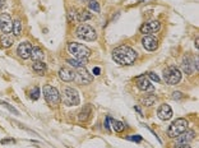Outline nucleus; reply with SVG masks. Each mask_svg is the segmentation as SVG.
<instances>
[{"label":"nucleus","instance_id":"f257e3e1","mask_svg":"<svg viewBox=\"0 0 199 148\" xmlns=\"http://www.w3.org/2000/svg\"><path fill=\"white\" fill-rule=\"evenodd\" d=\"M137 53L126 45H121L112 51V59L120 65H130L137 60Z\"/></svg>","mask_w":199,"mask_h":148},{"label":"nucleus","instance_id":"f03ea898","mask_svg":"<svg viewBox=\"0 0 199 148\" xmlns=\"http://www.w3.org/2000/svg\"><path fill=\"white\" fill-rule=\"evenodd\" d=\"M60 101L65 106H77L79 105V94L72 87H64L62 94H60Z\"/></svg>","mask_w":199,"mask_h":148},{"label":"nucleus","instance_id":"7ed1b4c3","mask_svg":"<svg viewBox=\"0 0 199 148\" xmlns=\"http://www.w3.org/2000/svg\"><path fill=\"white\" fill-rule=\"evenodd\" d=\"M42 93H44V97H45V101L49 103L50 106H56L59 105L60 102V93L59 91L53 86H49V84H45L44 88H42Z\"/></svg>","mask_w":199,"mask_h":148},{"label":"nucleus","instance_id":"20e7f679","mask_svg":"<svg viewBox=\"0 0 199 148\" xmlns=\"http://www.w3.org/2000/svg\"><path fill=\"white\" fill-rule=\"evenodd\" d=\"M188 129V120L186 119H176L175 121H172V124L167 129V134L170 138H176L181 133H184Z\"/></svg>","mask_w":199,"mask_h":148},{"label":"nucleus","instance_id":"39448f33","mask_svg":"<svg viewBox=\"0 0 199 148\" xmlns=\"http://www.w3.org/2000/svg\"><path fill=\"white\" fill-rule=\"evenodd\" d=\"M68 49L70 51V54L75 56V59H87L91 55V50L82 45V43H77V42H69Z\"/></svg>","mask_w":199,"mask_h":148},{"label":"nucleus","instance_id":"423d86ee","mask_svg":"<svg viewBox=\"0 0 199 148\" xmlns=\"http://www.w3.org/2000/svg\"><path fill=\"white\" fill-rule=\"evenodd\" d=\"M75 34L78 38L81 40H86V41H94L97 38V33L91 26L88 24H81L79 27L77 28Z\"/></svg>","mask_w":199,"mask_h":148},{"label":"nucleus","instance_id":"0eeeda50","mask_svg":"<svg viewBox=\"0 0 199 148\" xmlns=\"http://www.w3.org/2000/svg\"><path fill=\"white\" fill-rule=\"evenodd\" d=\"M181 79V72L176 66H169L163 70V81L167 84H176Z\"/></svg>","mask_w":199,"mask_h":148},{"label":"nucleus","instance_id":"6e6552de","mask_svg":"<svg viewBox=\"0 0 199 148\" xmlns=\"http://www.w3.org/2000/svg\"><path fill=\"white\" fill-rule=\"evenodd\" d=\"M13 30V19L8 13L0 14V31L3 34H9Z\"/></svg>","mask_w":199,"mask_h":148},{"label":"nucleus","instance_id":"1a4fd4ad","mask_svg":"<svg viewBox=\"0 0 199 148\" xmlns=\"http://www.w3.org/2000/svg\"><path fill=\"white\" fill-rule=\"evenodd\" d=\"M74 81L79 84H90L93 81V77L86 70V68H78L75 72V78Z\"/></svg>","mask_w":199,"mask_h":148},{"label":"nucleus","instance_id":"9d476101","mask_svg":"<svg viewBox=\"0 0 199 148\" xmlns=\"http://www.w3.org/2000/svg\"><path fill=\"white\" fill-rule=\"evenodd\" d=\"M183 69L186 74H193L198 69V60L192 56H185L183 60Z\"/></svg>","mask_w":199,"mask_h":148},{"label":"nucleus","instance_id":"9b49d317","mask_svg":"<svg viewBox=\"0 0 199 148\" xmlns=\"http://www.w3.org/2000/svg\"><path fill=\"white\" fill-rule=\"evenodd\" d=\"M161 28V23L158 21H151V22H145L141 26V32L144 34H149V33H156L158 32Z\"/></svg>","mask_w":199,"mask_h":148},{"label":"nucleus","instance_id":"f8f14e48","mask_svg":"<svg viewBox=\"0 0 199 148\" xmlns=\"http://www.w3.org/2000/svg\"><path fill=\"white\" fill-rule=\"evenodd\" d=\"M137 87L143 92H153L154 87L151 84V81L147 78V75H139L137 78Z\"/></svg>","mask_w":199,"mask_h":148},{"label":"nucleus","instance_id":"ddd939ff","mask_svg":"<svg viewBox=\"0 0 199 148\" xmlns=\"http://www.w3.org/2000/svg\"><path fill=\"white\" fill-rule=\"evenodd\" d=\"M32 45H31V42L28 41H24L22 43H19V46L18 49H17V54H18L22 59H30L31 58V51H32Z\"/></svg>","mask_w":199,"mask_h":148},{"label":"nucleus","instance_id":"4468645a","mask_svg":"<svg viewBox=\"0 0 199 148\" xmlns=\"http://www.w3.org/2000/svg\"><path fill=\"white\" fill-rule=\"evenodd\" d=\"M142 43H143V47L148 51H154L158 47V41L153 36H151V34H145V36L142 38Z\"/></svg>","mask_w":199,"mask_h":148},{"label":"nucleus","instance_id":"2eb2a0df","mask_svg":"<svg viewBox=\"0 0 199 148\" xmlns=\"http://www.w3.org/2000/svg\"><path fill=\"white\" fill-rule=\"evenodd\" d=\"M194 138H195V132L194 130H185L184 133H181L180 135L176 137V141L180 144H189Z\"/></svg>","mask_w":199,"mask_h":148},{"label":"nucleus","instance_id":"dca6fc26","mask_svg":"<svg viewBox=\"0 0 199 148\" xmlns=\"http://www.w3.org/2000/svg\"><path fill=\"white\" fill-rule=\"evenodd\" d=\"M157 116L163 121L171 119L172 118V109L167 105V103H163V105H161L157 110Z\"/></svg>","mask_w":199,"mask_h":148},{"label":"nucleus","instance_id":"f3484780","mask_svg":"<svg viewBox=\"0 0 199 148\" xmlns=\"http://www.w3.org/2000/svg\"><path fill=\"white\" fill-rule=\"evenodd\" d=\"M59 77L63 82H73L75 78V73L69 68H62L59 70Z\"/></svg>","mask_w":199,"mask_h":148},{"label":"nucleus","instance_id":"a211bd4d","mask_svg":"<svg viewBox=\"0 0 199 148\" xmlns=\"http://www.w3.org/2000/svg\"><path fill=\"white\" fill-rule=\"evenodd\" d=\"M45 58V54L44 51H42L41 47H32V51H31V59L33 62H42Z\"/></svg>","mask_w":199,"mask_h":148},{"label":"nucleus","instance_id":"6ab92c4d","mask_svg":"<svg viewBox=\"0 0 199 148\" xmlns=\"http://www.w3.org/2000/svg\"><path fill=\"white\" fill-rule=\"evenodd\" d=\"M13 45V37H10L9 34H2L0 36V46L8 49Z\"/></svg>","mask_w":199,"mask_h":148},{"label":"nucleus","instance_id":"aec40b11","mask_svg":"<svg viewBox=\"0 0 199 148\" xmlns=\"http://www.w3.org/2000/svg\"><path fill=\"white\" fill-rule=\"evenodd\" d=\"M32 69L34 72H36L37 74L42 75L45 72H46V64L44 62H33L32 64Z\"/></svg>","mask_w":199,"mask_h":148},{"label":"nucleus","instance_id":"412c9836","mask_svg":"<svg viewBox=\"0 0 199 148\" xmlns=\"http://www.w3.org/2000/svg\"><path fill=\"white\" fill-rule=\"evenodd\" d=\"M22 31H23V24H22V22L19 19H15L13 22V30H12L13 34H14L15 37H19L21 34H22Z\"/></svg>","mask_w":199,"mask_h":148},{"label":"nucleus","instance_id":"4be33fe9","mask_svg":"<svg viewBox=\"0 0 199 148\" xmlns=\"http://www.w3.org/2000/svg\"><path fill=\"white\" fill-rule=\"evenodd\" d=\"M68 63L73 65L75 69L78 68H84L86 65H87V59H69Z\"/></svg>","mask_w":199,"mask_h":148},{"label":"nucleus","instance_id":"5701e85b","mask_svg":"<svg viewBox=\"0 0 199 148\" xmlns=\"http://www.w3.org/2000/svg\"><path fill=\"white\" fill-rule=\"evenodd\" d=\"M110 123L112 124V128H114V130L116 133H123L125 130V124L121 123V121L119 120H114V119H110Z\"/></svg>","mask_w":199,"mask_h":148},{"label":"nucleus","instance_id":"b1692460","mask_svg":"<svg viewBox=\"0 0 199 148\" xmlns=\"http://www.w3.org/2000/svg\"><path fill=\"white\" fill-rule=\"evenodd\" d=\"M90 114H91V106L87 105L86 107H83V110L79 112V120H81V121H86V120L88 119Z\"/></svg>","mask_w":199,"mask_h":148},{"label":"nucleus","instance_id":"393cba45","mask_svg":"<svg viewBox=\"0 0 199 148\" xmlns=\"http://www.w3.org/2000/svg\"><path fill=\"white\" fill-rule=\"evenodd\" d=\"M156 101H157L156 96H145V97H143L141 100V102L143 103L144 106H152V105H154Z\"/></svg>","mask_w":199,"mask_h":148},{"label":"nucleus","instance_id":"a878e982","mask_svg":"<svg viewBox=\"0 0 199 148\" xmlns=\"http://www.w3.org/2000/svg\"><path fill=\"white\" fill-rule=\"evenodd\" d=\"M92 18V14L90 13V10H83L82 13L78 14V21L79 22H86V21H90Z\"/></svg>","mask_w":199,"mask_h":148},{"label":"nucleus","instance_id":"bb28decb","mask_svg":"<svg viewBox=\"0 0 199 148\" xmlns=\"http://www.w3.org/2000/svg\"><path fill=\"white\" fill-rule=\"evenodd\" d=\"M0 105H2L3 107H5V109H8V110H9V111L12 112V114H14V115H19V111L17 110L15 107L10 106V105H9V103H8V102H5V101H2V100H0Z\"/></svg>","mask_w":199,"mask_h":148},{"label":"nucleus","instance_id":"cd10ccee","mask_svg":"<svg viewBox=\"0 0 199 148\" xmlns=\"http://www.w3.org/2000/svg\"><path fill=\"white\" fill-rule=\"evenodd\" d=\"M88 6H90V9L93 10V12H96V13H100V4L97 0H91V2L88 3Z\"/></svg>","mask_w":199,"mask_h":148},{"label":"nucleus","instance_id":"c85d7f7f","mask_svg":"<svg viewBox=\"0 0 199 148\" xmlns=\"http://www.w3.org/2000/svg\"><path fill=\"white\" fill-rule=\"evenodd\" d=\"M30 97L32 101H37L38 97H40V88L38 87H34V88H32L31 93H30Z\"/></svg>","mask_w":199,"mask_h":148},{"label":"nucleus","instance_id":"c756f323","mask_svg":"<svg viewBox=\"0 0 199 148\" xmlns=\"http://www.w3.org/2000/svg\"><path fill=\"white\" fill-rule=\"evenodd\" d=\"M68 21L70 23H74L75 21H78V13L74 9H70L68 13Z\"/></svg>","mask_w":199,"mask_h":148},{"label":"nucleus","instance_id":"7c9ffc66","mask_svg":"<svg viewBox=\"0 0 199 148\" xmlns=\"http://www.w3.org/2000/svg\"><path fill=\"white\" fill-rule=\"evenodd\" d=\"M148 78H151L152 81L157 82V83H158V82L161 81V79H160V77H158L157 74H156V73H153V72H149V73H148Z\"/></svg>","mask_w":199,"mask_h":148},{"label":"nucleus","instance_id":"2f4dec72","mask_svg":"<svg viewBox=\"0 0 199 148\" xmlns=\"http://www.w3.org/2000/svg\"><path fill=\"white\" fill-rule=\"evenodd\" d=\"M128 139L129 141H134V142H142V137L141 135H133V137H129Z\"/></svg>","mask_w":199,"mask_h":148},{"label":"nucleus","instance_id":"473e14b6","mask_svg":"<svg viewBox=\"0 0 199 148\" xmlns=\"http://www.w3.org/2000/svg\"><path fill=\"white\" fill-rule=\"evenodd\" d=\"M172 98H174V100L183 98V93H181V92H174V93H172Z\"/></svg>","mask_w":199,"mask_h":148},{"label":"nucleus","instance_id":"72a5a7b5","mask_svg":"<svg viewBox=\"0 0 199 148\" xmlns=\"http://www.w3.org/2000/svg\"><path fill=\"white\" fill-rule=\"evenodd\" d=\"M110 116H106V119H105V129L107 130V132H110Z\"/></svg>","mask_w":199,"mask_h":148},{"label":"nucleus","instance_id":"f704fd0d","mask_svg":"<svg viewBox=\"0 0 199 148\" xmlns=\"http://www.w3.org/2000/svg\"><path fill=\"white\" fill-rule=\"evenodd\" d=\"M100 73H101V69L100 68H94L93 69V74L94 75H100Z\"/></svg>","mask_w":199,"mask_h":148},{"label":"nucleus","instance_id":"c9c22d12","mask_svg":"<svg viewBox=\"0 0 199 148\" xmlns=\"http://www.w3.org/2000/svg\"><path fill=\"white\" fill-rule=\"evenodd\" d=\"M175 148H190L189 144H177Z\"/></svg>","mask_w":199,"mask_h":148},{"label":"nucleus","instance_id":"e433bc0d","mask_svg":"<svg viewBox=\"0 0 199 148\" xmlns=\"http://www.w3.org/2000/svg\"><path fill=\"white\" fill-rule=\"evenodd\" d=\"M13 142H14L13 139H3V141H2L3 144H5V143H13Z\"/></svg>","mask_w":199,"mask_h":148},{"label":"nucleus","instance_id":"4c0bfd02","mask_svg":"<svg viewBox=\"0 0 199 148\" xmlns=\"http://www.w3.org/2000/svg\"><path fill=\"white\" fill-rule=\"evenodd\" d=\"M195 47H199V38L195 40Z\"/></svg>","mask_w":199,"mask_h":148},{"label":"nucleus","instance_id":"58836bf2","mask_svg":"<svg viewBox=\"0 0 199 148\" xmlns=\"http://www.w3.org/2000/svg\"><path fill=\"white\" fill-rule=\"evenodd\" d=\"M2 8H3V3H2V0H0V10H2Z\"/></svg>","mask_w":199,"mask_h":148},{"label":"nucleus","instance_id":"ea45409f","mask_svg":"<svg viewBox=\"0 0 199 148\" xmlns=\"http://www.w3.org/2000/svg\"><path fill=\"white\" fill-rule=\"evenodd\" d=\"M82 2H86V3H90L91 0H82Z\"/></svg>","mask_w":199,"mask_h":148}]
</instances>
